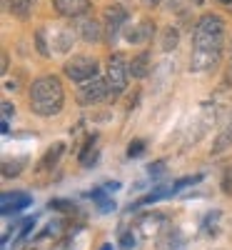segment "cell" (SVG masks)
<instances>
[{
	"instance_id": "obj_32",
	"label": "cell",
	"mask_w": 232,
	"mask_h": 250,
	"mask_svg": "<svg viewBox=\"0 0 232 250\" xmlns=\"http://www.w3.org/2000/svg\"><path fill=\"white\" fill-rule=\"evenodd\" d=\"M100 250H113V245H102Z\"/></svg>"
},
{
	"instance_id": "obj_5",
	"label": "cell",
	"mask_w": 232,
	"mask_h": 250,
	"mask_svg": "<svg viewBox=\"0 0 232 250\" xmlns=\"http://www.w3.org/2000/svg\"><path fill=\"white\" fill-rule=\"evenodd\" d=\"M108 98H110V85H108V80H102V78L85 80V83H80V88H77V103L80 105H95V103H102Z\"/></svg>"
},
{
	"instance_id": "obj_28",
	"label": "cell",
	"mask_w": 232,
	"mask_h": 250,
	"mask_svg": "<svg viewBox=\"0 0 232 250\" xmlns=\"http://www.w3.org/2000/svg\"><path fill=\"white\" fill-rule=\"evenodd\" d=\"M105 190H108V193H115V190H120V183H105Z\"/></svg>"
},
{
	"instance_id": "obj_11",
	"label": "cell",
	"mask_w": 232,
	"mask_h": 250,
	"mask_svg": "<svg viewBox=\"0 0 232 250\" xmlns=\"http://www.w3.org/2000/svg\"><path fill=\"white\" fill-rule=\"evenodd\" d=\"M162 228H165V215H160V213H150V215H142L140 218V233L145 238L157 235Z\"/></svg>"
},
{
	"instance_id": "obj_31",
	"label": "cell",
	"mask_w": 232,
	"mask_h": 250,
	"mask_svg": "<svg viewBox=\"0 0 232 250\" xmlns=\"http://www.w3.org/2000/svg\"><path fill=\"white\" fill-rule=\"evenodd\" d=\"M145 5H153L155 8V5H160V0H145Z\"/></svg>"
},
{
	"instance_id": "obj_16",
	"label": "cell",
	"mask_w": 232,
	"mask_h": 250,
	"mask_svg": "<svg viewBox=\"0 0 232 250\" xmlns=\"http://www.w3.org/2000/svg\"><path fill=\"white\" fill-rule=\"evenodd\" d=\"M95 160H97V148L93 145V138H90L88 145H85V150H82V155H80V163L85 165V168H93Z\"/></svg>"
},
{
	"instance_id": "obj_19",
	"label": "cell",
	"mask_w": 232,
	"mask_h": 250,
	"mask_svg": "<svg viewBox=\"0 0 232 250\" xmlns=\"http://www.w3.org/2000/svg\"><path fill=\"white\" fill-rule=\"evenodd\" d=\"M23 163H25V158L5 160V163H3V175H5V178H13V175H18L20 170H23Z\"/></svg>"
},
{
	"instance_id": "obj_1",
	"label": "cell",
	"mask_w": 232,
	"mask_h": 250,
	"mask_svg": "<svg viewBox=\"0 0 232 250\" xmlns=\"http://www.w3.org/2000/svg\"><path fill=\"white\" fill-rule=\"evenodd\" d=\"M193 38H195V48H193V55H190V70L193 73L213 70L222 55V40H225L222 18L215 13H205L197 20Z\"/></svg>"
},
{
	"instance_id": "obj_3",
	"label": "cell",
	"mask_w": 232,
	"mask_h": 250,
	"mask_svg": "<svg viewBox=\"0 0 232 250\" xmlns=\"http://www.w3.org/2000/svg\"><path fill=\"white\" fill-rule=\"evenodd\" d=\"M128 75H130V65L125 62L122 53H113L108 60V85H110V98L120 95L125 88H128Z\"/></svg>"
},
{
	"instance_id": "obj_33",
	"label": "cell",
	"mask_w": 232,
	"mask_h": 250,
	"mask_svg": "<svg viewBox=\"0 0 232 250\" xmlns=\"http://www.w3.org/2000/svg\"><path fill=\"white\" fill-rule=\"evenodd\" d=\"M193 3H195V5H202V0H193Z\"/></svg>"
},
{
	"instance_id": "obj_27",
	"label": "cell",
	"mask_w": 232,
	"mask_h": 250,
	"mask_svg": "<svg viewBox=\"0 0 232 250\" xmlns=\"http://www.w3.org/2000/svg\"><path fill=\"white\" fill-rule=\"evenodd\" d=\"M0 110H3V120H10V115L15 113L13 103H8V100H3V108H0Z\"/></svg>"
},
{
	"instance_id": "obj_24",
	"label": "cell",
	"mask_w": 232,
	"mask_h": 250,
	"mask_svg": "<svg viewBox=\"0 0 232 250\" xmlns=\"http://www.w3.org/2000/svg\"><path fill=\"white\" fill-rule=\"evenodd\" d=\"M147 173H150V178H160V175L167 173V168H165V163H162V160H155L150 168H147Z\"/></svg>"
},
{
	"instance_id": "obj_15",
	"label": "cell",
	"mask_w": 232,
	"mask_h": 250,
	"mask_svg": "<svg viewBox=\"0 0 232 250\" xmlns=\"http://www.w3.org/2000/svg\"><path fill=\"white\" fill-rule=\"evenodd\" d=\"M62 150H65V145H62V143H55L53 148L45 153V158L40 160V168H53V165L58 163V158L62 155Z\"/></svg>"
},
{
	"instance_id": "obj_29",
	"label": "cell",
	"mask_w": 232,
	"mask_h": 250,
	"mask_svg": "<svg viewBox=\"0 0 232 250\" xmlns=\"http://www.w3.org/2000/svg\"><path fill=\"white\" fill-rule=\"evenodd\" d=\"M217 3H220V5H225L227 10H232V0H217Z\"/></svg>"
},
{
	"instance_id": "obj_8",
	"label": "cell",
	"mask_w": 232,
	"mask_h": 250,
	"mask_svg": "<svg viewBox=\"0 0 232 250\" xmlns=\"http://www.w3.org/2000/svg\"><path fill=\"white\" fill-rule=\"evenodd\" d=\"M30 203H33L30 193H3V198H0V210H3V215H8L15 210H23Z\"/></svg>"
},
{
	"instance_id": "obj_9",
	"label": "cell",
	"mask_w": 232,
	"mask_h": 250,
	"mask_svg": "<svg viewBox=\"0 0 232 250\" xmlns=\"http://www.w3.org/2000/svg\"><path fill=\"white\" fill-rule=\"evenodd\" d=\"M153 35H155V23H153V20H140L137 25H133L128 33H125L128 43H133V45L147 43V40H153Z\"/></svg>"
},
{
	"instance_id": "obj_2",
	"label": "cell",
	"mask_w": 232,
	"mask_h": 250,
	"mask_svg": "<svg viewBox=\"0 0 232 250\" xmlns=\"http://www.w3.org/2000/svg\"><path fill=\"white\" fill-rule=\"evenodd\" d=\"M62 85L55 75H43L30 85V110L40 118H50L62 110Z\"/></svg>"
},
{
	"instance_id": "obj_17",
	"label": "cell",
	"mask_w": 232,
	"mask_h": 250,
	"mask_svg": "<svg viewBox=\"0 0 232 250\" xmlns=\"http://www.w3.org/2000/svg\"><path fill=\"white\" fill-rule=\"evenodd\" d=\"M232 145V123H230V128L215 140V145H213V155H217V153H222V150H227Z\"/></svg>"
},
{
	"instance_id": "obj_21",
	"label": "cell",
	"mask_w": 232,
	"mask_h": 250,
	"mask_svg": "<svg viewBox=\"0 0 232 250\" xmlns=\"http://www.w3.org/2000/svg\"><path fill=\"white\" fill-rule=\"evenodd\" d=\"M200 180H202V175H193V178H180V180H175V183H173V195H177L182 188L193 185V183H200Z\"/></svg>"
},
{
	"instance_id": "obj_23",
	"label": "cell",
	"mask_w": 232,
	"mask_h": 250,
	"mask_svg": "<svg viewBox=\"0 0 232 250\" xmlns=\"http://www.w3.org/2000/svg\"><path fill=\"white\" fill-rule=\"evenodd\" d=\"M145 153V140H133L128 145V158H140Z\"/></svg>"
},
{
	"instance_id": "obj_18",
	"label": "cell",
	"mask_w": 232,
	"mask_h": 250,
	"mask_svg": "<svg viewBox=\"0 0 232 250\" xmlns=\"http://www.w3.org/2000/svg\"><path fill=\"white\" fill-rule=\"evenodd\" d=\"M33 3H35V0H10V10H13L18 18H28Z\"/></svg>"
},
{
	"instance_id": "obj_10",
	"label": "cell",
	"mask_w": 232,
	"mask_h": 250,
	"mask_svg": "<svg viewBox=\"0 0 232 250\" xmlns=\"http://www.w3.org/2000/svg\"><path fill=\"white\" fill-rule=\"evenodd\" d=\"M90 0H55V10L65 18H77L82 13H88Z\"/></svg>"
},
{
	"instance_id": "obj_14",
	"label": "cell",
	"mask_w": 232,
	"mask_h": 250,
	"mask_svg": "<svg viewBox=\"0 0 232 250\" xmlns=\"http://www.w3.org/2000/svg\"><path fill=\"white\" fill-rule=\"evenodd\" d=\"M177 43H180V33H177V28H165L162 30V38H160V45H162V50L165 53H170V50H175L177 48Z\"/></svg>"
},
{
	"instance_id": "obj_20",
	"label": "cell",
	"mask_w": 232,
	"mask_h": 250,
	"mask_svg": "<svg viewBox=\"0 0 232 250\" xmlns=\"http://www.w3.org/2000/svg\"><path fill=\"white\" fill-rule=\"evenodd\" d=\"M45 35H48V33H45V28H40V30L35 33V45H38V53L43 55V58H48V55H50V48H48L50 43H45Z\"/></svg>"
},
{
	"instance_id": "obj_22",
	"label": "cell",
	"mask_w": 232,
	"mask_h": 250,
	"mask_svg": "<svg viewBox=\"0 0 232 250\" xmlns=\"http://www.w3.org/2000/svg\"><path fill=\"white\" fill-rule=\"evenodd\" d=\"M135 243H137V238H135L133 230H122V233H120V248L130 250V248H135Z\"/></svg>"
},
{
	"instance_id": "obj_6",
	"label": "cell",
	"mask_w": 232,
	"mask_h": 250,
	"mask_svg": "<svg viewBox=\"0 0 232 250\" xmlns=\"http://www.w3.org/2000/svg\"><path fill=\"white\" fill-rule=\"evenodd\" d=\"M48 33H50V45H55V53H68L75 43V30L70 25H53Z\"/></svg>"
},
{
	"instance_id": "obj_12",
	"label": "cell",
	"mask_w": 232,
	"mask_h": 250,
	"mask_svg": "<svg viewBox=\"0 0 232 250\" xmlns=\"http://www.w3.org/2000/svg\"><path fill=\"white\" fill-rule=\"evenodd\" d=\"M77 30H80V38L85 40V43H97V40H102V25L95 18L82 20V23L77 25Z\"/></svg>"
},
{
	"instance_id": "obj_7",
	"label": "cell",
	"mask_w": 232,
	"mask_h": 250,
	"mask_svg": "<svg viewBox=\"0 0 232 250\" xmlns=\"http://www.w3.org/2000/svg\"><path fill=\"white\" fill-rule=\"evenodd\" d=\"M128 20V10H125L122 5H110L108 10H105V28H108V40H115L117 30L122 28V23Z\"/></svg>"
},
{
	"instance_id": "obj_26",
	"label": "cell",
	"mask_w": 232,
	"mask_h": 250,
	"mask_svg": "<svg viewBox=\"0 0 232 250\" xmlns=\"http://www.w3.org/2000/svg\"><path fill=\"white\" fill-rule=\"evenodd\" d=\"M50 208H55V210H73V205L68 200H50Z\"/></svg>"
},
{
	"instance_id": "obj_13",
	"label": "cell",
	"mask_w": 232,
	"mask_h": 250,
	"mask_svg": "<svg viewBox=\"0 0 232 250\" xmlns=\"http://www.w3.org/2000/svg\"><path fill=\"white\" fill-rule=\"evenodd\" d=\"M147 73H150V55H147V53L135 55L133 62H130V75L142 80V78H147Z\"/></svg>"
},
{
	"instance_id": "obj_25",
	"label": "cell",
	"mask_w": 232,
	"mask_h": 250,
	"mask_svg": "<svg viewBox=\"0 0 232 250\" xmlns=\"http://www.w3.org/2000/svg\"><path fill=\"white\" fill-rule=\"evenodd\" d=\"M97 203H100V213H113L115 210V200H110V198H102Z\"/></svg>"
},
{
	"instance_id": "obj_30",
	"label": "cell",
	"mask_w": 232,
	"mask_h": 250,
	"mask_svg": "<svg viewBox=\"0 0 232 250\" xmlns=\"http://www.w3.org/2000/svg\"><path fill=\"white\" fill-rule=\"evenodd\" d=\"M8 70V53H3V73Z\"/></svg>"
},
{
	"instance_id": "obj_4",
	"label": "cell",
	"mask_w": 232,
	"mask_h": 250,
	"mask_svg": "<svg viewBox=\"0 0 232 250\" xmlns=\"http://www.w3.org/2000/svg\"><path fill=\"white\" fill-rule=\"evenodd\" d=\"M62 70H65V75L73 83H85V80L97 78V60L88 58V55H73L65 65H62Z\"/></svg>"
}]
</instances>
